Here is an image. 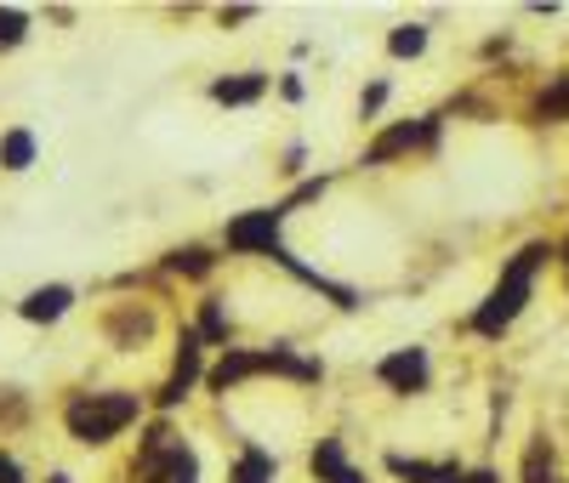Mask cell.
I'll return each mask as SVG.
<instances>
[{"label":"cell","mask_w":569,"mask_h":483,"mask_svg":"<svg viewBox=\"0 0 569 483\" xmlns=\"http://www.w3.org/2000/svg\"><path fill=\"white\" fill-rule=\"evenodd\" d=\"M552 251L541 245V239H536V245H525V251H518L512 262H507V273H501V284L490 290V296H485V308L479 313H472V330H479V335H501L518 313H525V302H530V284H536V268L547 262Z\"/></svg>","instance_id":"1"},{"label":"cell","mask_w":569,"mask_h":483,"mask_svg":"<svg viewBox=\"0 0 569 483\" xmlns=\"http://www.w3.org/2000/svg\"><path fill=\"white\" fill-rule=\"evenodd\" d=\"M137 410H142L137 393H80V399H69L63 426L80 444H109L114 432H126L137 421Z\"/></svg>","instance_id":"2"},{"label":"cell","mask_w":569,"mask_h":483,"mask_svg":"<svg viewBox=\"0 0 569 483\" xmlns=\"http://www.w3.org/2000/svg\"><path fill=\"white\" fill-rule=\"evenodd\" d=\"M137 483H200V461L188 455V444L177 439L171 426H154L137 450V466H131Z\"/></svg>","instance_id":"3"},{"label":"cell","mask_w":569,"mask_h":483,"mask_svg":"<svg viewBox=\"0 0 569 483\" xmlns=\"http://www.w3.org/2000/svg\"><path fill=\"white\" fill-rule=\"evenodd\" d=\"M433 142H439V120H405V125H388V131L365 149V165H388V160H399V154L433 149Z\"/></svg>","instance_id":"4"},{"label":"cell","mask_w":569,"mask_h":483,"mask_svg":"<svg viewBox=\"0 0 569 483\" xmlns=\"http://www.w3.org/2000/svg\"><path fill=\"white\" fill-rule=\"evenodd\" d=\"M279 222H284L279 205L233 217V222H228V251H268V256H273V251H279Z\"/></svg>","instance_id":"5"},{"label":"cell","mask_w":569,"mask_h":483,"mask_svg":"<svg viewBox=\"0 0 569 483\" xmlns=\"http://www.w3.org/2000/svg\"><path fill=\"white\" fill-rule=\"evenodd\" d=\"M200 330H182V348H177V364H171V375H166V386H160V410H171V404H182L188 399V386H194V375H200Z\"/></svg>","instance_id":"6"},{"label":"cell","mask_w":569,"mask_h":483,"mask_svg":"<svg viewBox=\"0 0 569 483\" xmlns=\"http://www.w3.org/2000/svg\"><path fill=\"white\" fill-rule=\"evenodd\" d=\"M376 375H382L393 393H421L427 386V353L421 348H399V353H388L382 364H376Z\"/></svg>","instance_id":"7"},{"label":"cell","mask_w":569,"mask_h":483,"mask_svg":"<svg viewBox=\"0 0 569 483\" xmlns=\"http://www.w3.org/2000/svg\"><path fill=\"white\" fill-rule=\"evenodd\" d=\"M69 302H74V290L69 284H40V290H29V296H23V319L29 324H52V319H63L69 313Z\"/></svg>","instance_id":"8"},{"label":"cell","mask_w":569,"mask_h":483,"mask_svg":"<svg viewBox=\"0 0 569 483\" xmlns=\"http://www.w3.org/2000/svg\"><path fill=\"white\" fill-rule=\"evenodd\" d=\"M313 477H319V483H365V472H353L342 439H319V450H313Z\"/></svg>","instance_id":"9"},{"label":"cell","mask_w":569,"mask_h":483,"mask_svg":"<svg viewBox=\"0 0 569 483\" xmlns=\"http://www.w3.org/2000/svg\"><path fill=\"white\" fill-rule=\"evenodd\" d=\"M262 370H268V359H262V353L228 348V353H222V364L211 370V386H217V393H228V386H240L246 375H262Z\"/></svg>","instance_id":"10"},{"label":"cell","mask_w":569,"mask_h":483,"mask_svg":"<svg viewBox=\"0 0 569 483\" xmlns=\"http://www.w3.org/2000/svg\"><path fill=\"white\" fill-rule=\"evenodd\" d=\"M388 472L405 477V483H450L456 477V461H410V455H388Z\"/></svg>","instance_id":"11"},{"label":"cell","mask_w":569,"mask_h":483,"mask_svg":"<svg viewBox=\"0 0 569 483\" xmlns=\"http://www.w3.org/2000/svg\"><path fill=\"white\" fill-rule=\"evenodd\" d=\"M262 91H268V74H240V80H217V85H211V97H217V103H228V109L257 103Z\"/></svg>","instance_id":"12"},{"label":"cell","mask_w":569,"mask_h":483,"mask_svg":"<svg viewBox=\"0 0 569 483\" xmlns=\"http://www.w3.org/2000/svg\"><path fill=\"white\" fill-rule=\"evenodd\" d=\"M233 483H273V455L257 450V444H246L240 466H233Z\"/></svg>","instance_id":"13"},{"label":"cell","mask_w":569,"mask_h":483,"mask_svg":"<svg viewBox=\"0 0 569 483\" xmlns=\"http://www.w3.org/2000/svg\"><path fill=\"white\" fill-rule=\"evenodd\" d=\"M0 165H7V171H29L34 165V137L29 131H7V142H0Z\"/></svg>","instance_id":"14"},{"label":"cell","mask_w":569,"mask_h":483,"mask_svg":"<svg viewBox=\"0 0 569 483\" xmlns=\"http://www.w3.org/2000/svg\"><path fill=\"white\" fill-rule=\"evenodd\" d=\"M536 114H541V120H569V74H558V80L541 91Z\"/></svg>","instance_id":"15"},{"label":"cell","mask_w":569,"mask_h":483,"mask_svg":"<svg viewBox=\"0 0 569 483\" xmlns=\"http://www.w3.org/2000/svg\"><path fill=\"white\" fill-rule=\"evenodd\" d=\"M421 46H427V29H421V23H405V29H393L388 52H393V58H421Z\"/></svg>","instance_id":"16"},{"label":"cell","mask_w":569,"mask_h":483,"mask_svg":"<svg viewBox=\"0 0 569 483\" xmlns=\"http://www.w3.org/2000/svg\"><path fill=\"white\" fill-rule=\"evenodd\" d=\"M200 342H228V313H222L217 296L200 308Z\"/></svg>","instance_id":"17"},{"label":"cell","mask_w":569,"mask_h":483,"mask_svg":"<svg viewBox=\"0 0 569 483\" xmlns=\"http://www.w3.org/2000/svg\"><path fill=\"white\" fill-rule=\"evenodd\" d=\"M171 268H177V273H188V279H206V273H211V251H200V245L171 251Z\"/></svg>","instance_id":"18"},{"label":"cell","mask_w":569,"mask_h":483,"mask_svg":"<svg viewBox=\"0 0 569 483\" xmlns=\"http://www.w3.org/2000/svg\"><path fill=\"white\" fill-rule=\"evenodd\" d=\"M23 34H29V18L18 7H0V52H12Z\"/></svg>","instance_id":"19"},{"label":"cell","mask_w":569,"mask_h":483,"mask_svg":"<svg viewBox=\"0 0 569 483\" xmlns=\"http://www.w3.org/2000/svg\"><path fill=\"white\" fill-rule=\"evenodd\" d=\"M525 483H558V472H552V455H547V444H536V450L525 455Z\"/></svg>","instance_id":"20"},{"label":"cell","mask_w":569,"mask_h":483,"mask_svg":"<svg viewBox=\"0 0 569 483\" xmlns=\"http://www.w3.org/2000/svg\"><path fill=\"white\" fill-rule=\"evenodd\" d=\"M149 330H154L149 313H126V319H114V335H120V342H142Z\"/></svg>","instance_id":"21"},{"label":"cell","mask_w":569,"mask_h":483,"mask_svg":"<svg viewBox=\"0 0 569 483\" xmlns=\"http://www.w3.org/2000/svg\"><path fill=\"white\" fill-rule=\"evenodd\" d=\"M382 103H388V85H370V91L359 97V114L370 120V114H376V109H382Z\"/></svg>","instance_id":"22"},{"label":"cell","mask_w":569,"mask_h":483,"mask_svg":"<svg viewBox=\"0 0 569 483\" xmlns=\"http://www.w3.org/2000/svg\"><path fill=\"white\" fill-rule=\"evenodd\" d=\"M0 483H23V472H18L12 455H0Z\"/></svg>","instance_id":"23"},{"label":"cell","mask_w":569,"mask_h":483,"mask_svg":"<svg viewBox=\"0 0 569 483\" xmlns=\"http://www.w3.org/2000/svg\"><path fill=\"white\" fill-rule=\"evenodd\" d=\"M450 483H496V472H456Z\"/></svg>","instance_id":"24"}]
</instances>
